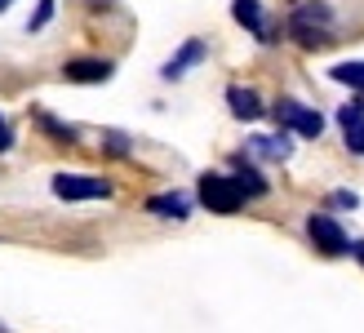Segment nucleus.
<instances>
[{
  "label": "nucleus",
  "instance_id": "f257e3e1",
  "mask_svg": "<svg viewBox=\"0 0 364 333\" xmlns=\"http://www.w3.org/2000/svg\"><path fill=\"white\" fill-rule=\"evenodd\" d=\"M200 200H205V209H213V213H240V205H245L240 187H235L227 174H205L200 178Z\"/></svg>",
  "mask_w": 364,
  "mask_h": 333
},
{
  "label": "nucleus",
  "instance_id": "f03ea898",
  "mask_svg": "<svg viewBox=\"0 0 364 333\" xmlns=\"http://www.w3.org/2000/svg\"><path fill=\"white\" fill-rule=\"evenodd\" d=\"M53 196L58 200H107L112 182L107 178H80V174H58L53 178Z\"/></svg>",
  "mask_w": 364,
  "mask_h": 333
},
{
  "label": "nucleus",
  "instance_id": "7ed1b4c3",
  "mask_svg": "<svg viewBox=\"0 0 364 333\" xmlns=\"http://www.w3.org/2000/svg\"><path fill=\"white\" fill-rule=\"evenodd\" d=\"M276 120L289 125V129H298L302 138H320V129H324V116H320V111L302 107L298 98H280V102H276Z\"/></svg>",
  "mask_w": 364,
  "mask_h": 333
},
{
  "label": "nucleus",
  "instance_id": "20e7f679",
  "mask_svg": "<svg viewBox=\"0 0 364 333\" xmlns=\"http://www.w3.org/2000/svg\"><path fill=\"white\" fill-rule=\"evenodd\" d=\"M306 236H311L324 253H347L351 249V240L342 236V227H338L329 213H311V218H306Z\"/></svg>",
  "mask_w": 364,
  "mask_h": 333
},
{
  "label": "nucleus",
  "instance_id": "39448f33",
  "mask_svg": "<svg viewBox=\"0 0 364 333\" xmlns=\"http://www.w3.org/2000/svg\"><path fill=\"white\" fill-rule=\"evenodd\" d=\"M112 63L107 58H71L67 67H63V76L71 80V85H98V80H112Z\"/></svg>",
  "mask_w": 364,
  "mask_h": 333
},
{
  "label": "nucleus",
  "instance_id": "423d86ee",
  "mask_svg": "<svg viewBox=\"0 0 364 333\" xmlns=\"http://www.w3.org/2000/svg\"><path fill=\"white\" fill-rule=\"evenodd\" d=\"M338 120H342V134H347V147L355 156H364V102H347L338 111Z\"/></svg>",
  "mask_w": 364,
  "mask_h": 333
},
{
  "label": "nucleus",
  "instance_id": "0eeeda50",
  "mask_svg": "<svg viewBox=\"0 0 364 333\" xmlns=\"http://www.w3.org/2000/svg\"><path fill=\"white\" fill-rule=\"evenodd\" d=\"M200 58H205V41H187V45H182V49L173 53V58L165 63V80H178V76H187V71H191Z\"/></svg>",
  "mask_w": 364,
  "mask_h": 333
},
{
  "label": "nucleus",
  "instance_id": "6e6552de",
  "mask_svg": "<svg viewBox=\"0 0 364 333\" xmlns=\"http://www.w3.org/2000/svg\"><path fill=\"white\" fill-rule=\"evenodd\" d=\"M231 18H235V23H245L249 31H258V41H276V36L267 31V23H262V5H258V0H235Z\"/></svg>",
  "mask_w": 364,
  "mask_h": 333
},
{
  "label": "nucleus",
  "instance_id": "1a4fd4ad",
  "mask_svg": "<svg viewBox=\"0 0 364 333\" xmlns=\"http://www.w3.org/2000/svg\"><path fill=\"white\" fill-rule=\"evenodd\" d=\"M227 102H231V111H235L240 120H258L262 111H267V107L258 102V94H253V89H240V85L227 89Z\"/></svg>",
  "mask_w": 364,
  "mask_h": 333
},
{
  "label": "nucleus",
  "instance_id": "9d476101",
  "mask_svg": "<svg viewBox=\"0 0 364 333\" xmlns=\"http://www.w3.org/2000/svg\"><path fill=\"white\" fill-rule=\"evenodd\" d=\"M147 209L160 213V218H187V213H191V209H187V196H178V191H173V196H151Z\"/></svg>",
  "mask_w": 364,
  "mask_h": 333
},
{
  "label": "nucleus",
  "instance_id": "9b49d317",
  "mask_svg": "<svg viewBox=\"0 0 364 333\" xmlns=\"http://www.w3.org/2000/svg\"><path fill=\"white\" fill-rule=\"evenodd\" d=\"M249 147H253L258 156H271V160H289V152H294V147H289L284 138H276V134H258Z\"/></svg>",
  "mask_w": 364,
  "mask_h": 333
},
{
  "label": "nucleus",
  "instance_id": "f8f14e48",
  "mask_svg": "<svg viewBox=\"0 0 364 333\" xmlns=\"http://www.w3.org/2000/svg\"><path fill=\"white\" fill-rule=\"evenodd\" d=\"M235 169H240V174H235L231 182H235V187H240V196H267V182H262L258 174H253L245 160H235Z\"/></svg>",
  "mask_w": 364,
  "mask_h": 333
},
{
  "label": "nucleus",
  "instance_id": "ddd939ff",
  "mask_svg": "<svg viewBox=\"0 0 364 333\" xmlns=\"http://www.w3.org/2000/svg\"><path fill=\"white\" fill-rule=\"evenodd\" d=\"M333 80L338 85H351V89H360V94H364V63H338L333 67Z\"/></svg>",
  "mask_w": 364,
  "mask_h": 333
},
{
  "label": "nucleus",
  "instance_id": "4468645a",
  "mask_svg": "<svg viewBox=\"0 0 364 333\" xmlns=\"http://www.w3.org/2000/svg\"><path fill=\"white\" fill-rule=\"evenodd\" d=\"M329 5H302L298 14H294V27H311V23H329Z\"/></svg>",
  "mask_w": 364,
  "mask_h": 333
},
{
  "label": "nucleus",
  "instance_id": "2eb2a0df",
  "mask_svg": "<svg viewBox=\"0 0 364 333\" xmlns=\"http://www.w3.org/2000/svg\"><path fill=\"white\" fill-rule=\"evenodd\" d=\"M41 129H49L58 142H76V129L71 125H63V120H53V116H41Z\"/></svg>",
  "mask_w": 364,
  "mask_h": 333
},
{
  "label": "nucleus",
  "instance_id": "dca6fc26",
  "mask_svg": "<svg viewBox=\"0 0 364 333\" xmlns=\"http://www.w3.org/2000/svg\"><path fill=\"white\" fill-rule=\"evenodd\" d=\"M49 18H53V0H41V9H36V18L27 23V31H41V27L49 23Z\"/></svg>",
  "mask_w": 364,
  "mask_h": 333
},
{
  "label": "nucleus",
  "instance_id": "f3484780",
  "mask_svg": "<svg viewBox=\"0 0 364 333\" xmlns=\"http://www.w3.org/2000/svg\"><path fill=\"white\" fill-rule=\"evenodd\" d=\"M329 209H355V196L351 191H333L329 196Z\"/></svg>",
  "mask_w": 364,
  "mask_h": 333
},
{
  "label": "nucleus",
  "instance_id": "a211bd4d",
  "mask_svg": "<svg viewBox=\"0 0 364 333\" xmlns=\"http://www.w3.org/2000/svg\"><path fill=\"white\" fill-rule=\"evenodd\" d=\"M107 152H116V156H124V152H129V142H124V134H107Z\"/></svg>",
  "mask_w": 364,
  "mask_h": 333
},
{
  "label": "nucleus",
  "instance_id": "6ab92c4d",
  "mask_svg": "<svg viewBox=\"0 0 364 333\" xmlns=\"http://www.w3.org/2000/svg\"><path fill=\"white\" fill-rule=\"evenodd\" d=\"M9 147H14V134H9V125L0 120V152H9Z\"/></svg>",
  "mask_w": 364,
  "mask_h": 333
},
{
  "label": "nucleus",
  "instance_id": "aec40b11",
  "mask_svg": "<svg viewBox=\"0 0 364 333\" xmlns=\"http://www.w3.org/2000/svg\"><path fill=\"white\" fill-rule=\"evenodd\" d=\"M351 253H355L360 263H364V240H351Z\"/></svg>",
  "mask_w": 364,
  "mask_h": 333
},
{
  "label": "nucleus",
  "instance_id": "412c9836",
  "mask_svg": "<svg viewBox=\"0 0 364 333\" xmlns=\"http://www.w3.org/2000/svg\"><path fill=\"white\" fill-rule=\"evenodd\" d=\"M5 5H9V0H0V9H5Z\"/></svg>",
  "mask_w": 364,
  "mask_h": 333
}]
</instances>
